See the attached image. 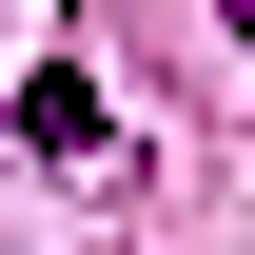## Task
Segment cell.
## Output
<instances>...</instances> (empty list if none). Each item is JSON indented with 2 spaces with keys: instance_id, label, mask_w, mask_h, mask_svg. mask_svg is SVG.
<instances>
[{
  "instance_id": "cell-1",
  "label": "cell",
  "mask_w": 255,
  "mask_h": 255,
  "mask_svg": "<svg viewBox=\"0 0 255 255\" xmlns=\"http://www.w3.org/2000/svg\"><path fill=\"white\" fill-rule=\"evenodd\" d=\"M236 20H255V0H236Z\"/></svg>"
}]
</instances>
